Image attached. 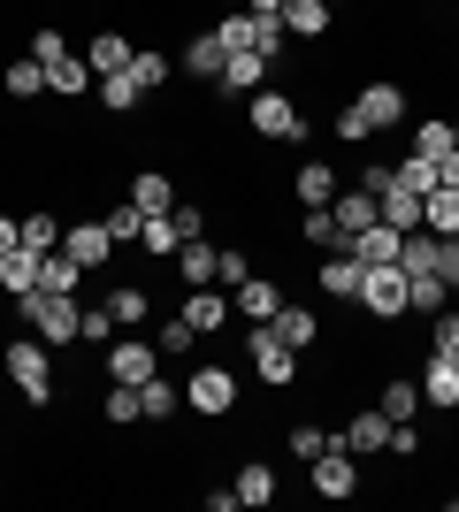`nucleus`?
Returning a JSON list of instances; mask_svg holds the SVG:
<instances>
[{
  "instance_id": "nucleus-1",
  "label": "nucleus",
  "mask_w": 459,
  "mask_h": 512,
  "mask_svg": "<svg viewBox=\"0 0 459 512\" xmlns=\"http://www.w3.org/2000/svg\"><path fill=\"white\" fill-rule=\"evenodd\" d=\"M406 123V85H391V77H375V85H360L345 100V115H337V138L345 146H360V138H383V130Z\"/></svg>"
},
{
  "instance_id": "nucleus-2",
  "label": "nucleus",
  "mask_w": 459,
  "mask_h": 512,
  "mask_svg": "<svg viewBox=\"0 0 459 512\" xmlns=\"http://www.w3.org/2000/svg\"><path fill=\"white\" fill-rule=\"evenodd\" d=\"M16 314L31 321L39 344H77V329H85V306L69 299V291H31V299H16Z\"/></svg>"
},
{
  "instance_id": "nucleus-3",
  "label": "nucleus",
  "mask_w": 459,
  "mask_h": 512,
  "mask_svg": "<svg viewBox=\"0 0 459 512\" xmlns=\"http://www.w3.org/2000/svg\"><path fill=\"white\" fill-rule=\"evenodd\" d=\"M222 54H268V62H284V16H253V8H230L215 23Z\"/></svg>"
},
{
  "instance_id": "nucleus-4",
  "label": "nucleus",
  "mask_w": 459,
  "mask_h": 512,
  "mask_svg": "<svg viewBox=\"0 0 459 512\" xmlns=\"http://www.w3.org/2000/svg\"><path fill=\"white\" fill-rule=\"evenodd\" d=\"M245 123H253V138H268V146H299L306 138V115H299V100L291 92H253V107H245Z\"/></svg>"
},
{
  "instance_id": "nucleus-5",
  "label": "nucleus",
  "mask_w": 459,
  "mask_h": 512,
  "mask_svg": "<svg viewBox=\"0 0 459 512\" xmlns=\"http://www.w3.org/2000/svg\"><path fill=\"white\" fill-rule=\"evenodd\" d=\"M0 367L16 375V390L31 398V406H54V367H46V344L39 337H16L8 352H0Z\"/></svg>"
},
{
  "instance_id": "nucleus-6",
  "label": "nucleus",
  "mask_w": 459,
  "mask_h": 512,
  "mask_svg": "<svg viewBox=\"0 0 459 512\" xmlns=\"http://www.w3.org/2000/svg\"><path fill=\"white\" fill-rule=\"evenodd\" d=\"M184 406H192L199 421H230V413H238V375H230V367H192Z\"/></svg>"
},
{
  "instance_id": "nucleus-7",
  "label": "nucleus",
  "mask_w": 459,
  "mask_h": 512,
  "mask_svg": "<svg viewBox=\"0 0 459 512\" xmlns=\"http://www.w3.org/2000/svg\"><path fill=\"white\" fill-rule=\"evenodd\" d=\"M100 367H108V383H131V390H138V383H153V375H161V344L131 329V337L108 344V360H100Z\"/></svg>"
},
{
  "instance_id": "nucleus-8",
  "label": "nucleus",
  "mask_w": 459,
  "mask_h": 512,
  "mask_svg": "<svg viewBox=\"0 0 459 512\" xmlns=\"http://www.w3.org/2000/svg\"><path fill=\"white\" fill-rule=\"evenodd\" d=\"M245 367H253V375H261L268 390H284L291 375H299V352H291V344H284V337H276V329L261 321V329L245 337Z\"/></svg>"
},
{
  "instance_id": "nucleus-9",
  "label": "nucleus",
  "mask_w": 459,
  "mask_h": 512,
  "mask_svg": "<svg viewBox=\"0 0 459 512\" xmlns=\"http://www.w3.org/2000/svg\"><path fill=\"white\" fill-rule=\"evenodd\" d=\"M352 306H368L375 321H398V314H406V268H368Z\"/></svg>"
},
{
  "instance_id": "nucleus-10",
  "label": "nucleus",
  "mask_w": 459,
  "mask_h": 512,
  "mask_svg": "<svg viewBox=\"0 0 459 512\" xmlns=\"http://www.w3.org/2000/svg\"><path fill=\"white\" fill-rule=\"evenodd\" d=\"M329 444H345L352 459H368V451H383V444H391V413H383V406H360L345 428H329Z\"/></svg>"
},
{
  "instance_id": "nucleus-11",
  "label": "nucleus",
  "mask_w": 459,
  "mask_h": 512,
  "mask_svg": "<svg viewBox=\"0 0 459 512\" xmlns=\"http://www.w3.org/2000/svg\"><path fill=\"white\" fill-rule=\"evenodd\" d=\"M306 467H314V497H352L360 490V459H352L345 444H329L322 459H306Z\"/></svg>"
},
{
  "instance_id": "nucleus-12",
  "label": "nucleus",
  "mask_w": 459,
  "mask_h": 512,
  "mask_svg": "<svg viewBox=\"0 0 459 512\" xmlns=\"http://www.w3.org/2000/svg\"><path fill=\"white\" fill-rule=\"evenodd\" d=\"M421 406L429 413H452L459 406V360H444V352H429V360H421Z\"/></svg>"
},
{
  "instance_id": "nucleus-13",
  "label": "nucleus",
  "mask_w": 459,
  "mask_h": 512,
  "mask_svg": "<svg viewBox=\"0 0 459 512\" xmlns=\"http://www.w3.org/2000/svg\"><path fill=\"white\" fill-rule=\"evenodd\" d=\"M276 306H284L276 276H245L238 291H230V314H238V321H253V329H261V321H276Z\"/></svg>"
},
{
  "instance_id": "nucleus-14",
  "label": "nucleus",
  "mask_w": 459,
  "mask_h": 512,
  "mask_svg": "<svg viewBox=\"0 0 459 512\" xmlns=\"http://www.w3.org/2000/svg\"><path fill=\"white\" fill-rule=\"evenodd\" d=\"M62 253L77 260V268H108V253H115L108 222H69V230H62Z\"/></svg>"
},
{
  "instance_id": "nucleus-15",
  "label": "nucleus",
  "mask_w": 459,
  "mask_h": 512,
  "mask_svg": "<svg viewBox=\"0 0 459 512\" xmlns=\"http://www.w3.org/2000/svg\"><path fill=\"white\" fill-rule=\"evenodd\" d=\"M176 314L192 321L199 337H215L222 321H230V291H222V283H199V291H184V306H176Z\"/></svg>"
},
{
  "instance_id": "nucleus-16",
  "label": "nucleus",
  "mask_w": 459,
  "mask_h": 512,
  "mask_svg": "<svg viewBox=\"0 0 459 512\" xmlns=\"http://www.w3.org/2000/svg\"><path fill=\"white\" fill-rule=\"evenodd\" d=\"M398 245H406V230H391V222H368V230L352 237L345 253L360 260V268H398Z\"/></svg>"
},
{
  "instance_id": "nucleus-17",
  "label": "nucleus",
  "mask_w": 459,
  "mask_h": 512,
  "mask_svg": "<svg viewBox=\"0 0 459 512\" xmlns=\"http://www.w3.org/2000/svg\"><path fill=\"white\" fill-rule=\"evenodd\" d=\"M268 329H276V337L291 344V352H314V344H322V314H314V306H276V321H268Z\"/></svg>"
},
{
  "instance_id": "nucleus-18",
  "label": "nucleus",
  "mask_w": 459,
  "mask_h": 512,
  "mask_svg": "<svg viewBox=\"0 0 459 512\" xmlns=\"http://www.w3.org/2000/svg\"><path fill=\"white\" fill-rule=\"evenodd\" d=\"M215 268H222V245H207V237H184V245H176V276H184V291L215 283Z\"/></svg>"
},
{
  "instance_id": "nucleus-19",
  "label": "nucleus",
  "mask_w": 459,
  "mask_h": 512,
  "mask_svg": "<svg viewBox=\"0 0 459 512\" xmlns=\"http://www.w3.org/2000/svg\"><path fill=\"white\" fill-rule=\"evenodd\" d=\"M337 192H345V184H337L329 161H299V176H291V199H299V207H329Z\"/></svg>"
},
{
  "instance_id": "nucleus-20",
  "label": "nucleus",
  "mask_w": 459,
  "mask_h": 512,
  "mask_svg": "<svg viewBox=\"0 0 459 512\" xmlns=\"http://www.w3.org/2000/svg\"><path fill=\"white\" fill-rule=\"evenodd\" d=\"M329 214H337V230H345V245H352L360 230H368V222H383V214H375V192H368V184H352V192H337V199H329Z\"/></svg>"
},
{
  "instance_id": "nucleus-21",
  "label": "nucleus",
  "mask_w": 459,
  "mask_h": 512,
  "mask_svg": "<svg viewBox=\"0 0 459 512\" xmlns=\"http://www.w3.org/2000/svg\"><path fill=\"white\" fill-rule=\"evenodd\" d=\"M375 214H383V222H391V230H421V192L414 184H383V192H375Z\"/></svg>"
},
{
  "instance_id": "nucleus-22",
  "label": "nucleus",
  "mask_w": 459,
  "mask_h": 512,
  "mask_svg": "<svg viewBox=\"0 0 459 512\" xmlns=\"http://www.w3.org/2000/svg\"><path fill=\"white\" fill-rule=\"evenodd\" d=\"M421 230L459 237V184H429V192H421Z\"/></svg>"
},
{
  "instance_id": "nucleus-23",
  "label": "nucleus",
  "mask_w": 459,
  "mask_h": 512,
  "mask_svg": "<svg viewBox=\"0 0 459 512\" xmlns=\"http://www.w3.org/2000/svg\"><path fill=\"white\" fill-rule=\"evenodd\" d=\"M39 260L46 253H31V245L0 253V291H8V299H31V291H39Z\"/></svg>"
},
{
  "instance_id": "nucleus-24",
  "label": "nucleus",
  "mask_w": 459,
  "mask_h": 512,
  "mask_svg": "<svg viewBox=\"0 0 459 512\" xmlns=\"http://www.w3.org/2000/svg\"><path fill=\"white\" fill-rule=\"evenodd\" d=\"M230 490H238V505H245V512L276 505V467H268V459H245V467H238V482H230Z\"/></svg>"
},
{
  "instance_id": "nucleus-25",
  "label": "nucleus",
  "mask_w": 459,
  "mask_h": 512,
  "mask_svg": "<svg viewBox=\"0 0 459 512\" xmlns=\"http://www.w3.org/2000/svg\"><path fill=\"white\" fill-rule=\"evenodd\" d=\"M268 54H230V62H222V77H215V92H261L268 85Z\"/></svg>"
},
{
  "instance_id": "nucleus-26",
  "label": "nucleus",
  "mask_w": 459,
  "mask_h": 512,
  "mask_svg": "<svg viewBox=\"0 0 459 512\" xmlns=\"http://www.w3.org/2000/svg\"><path fill=\"white\" fill-rule=\"evenodd\" d=\"M360 276H368V268H360L352 253H329L314 283H322V299H360Z\"/></svg>"
},
{
  "instance_id": "nucleus-27",
  "label": "nucleus",
  "mask_w": 459,
  "mask_h": 512,
  "mask_svg": "<svg viewBox=\"0 0 459 512\" xmlns=\"http://www.w3.org/2000/svg\"><path fill=\"white\" fill-rule=\"evenodd\" d=\"M131 54H138V46L123 39V31H100V39L85 46V69H92V77H115V69H131Z\"/></svg>"
},
{
  "instance_id": "nucleus-28",
  "label": "nucleus",
  "mask_w": 459,
  "mask_h": 512,
  "mask_svg": "<svg viewBox=\"0 0 459 512\" xmlns=\"http://www.w3.org/2000/svg\"><path fill=\"white\" fill-rule=\"evenodd\" d=\"M46 92H62V100H77V92H92V69H85V54H54V62H46Z\"/></svg>"
},
{
  "instance_id": "nucleus-29",
  "label": "nucleus",
  "mask_w": 459,
  "mask_h": 512,
  "mask_svg": "<svg viewBox=\"0 0 459 512\" xmlns=\"http://www.w3.org/2000/svg\"><path fill=\"white\" fill-rule=\"evenodd\" d=\"M329 0H284V31L291 39H329Z\"/></svg>"
},
{
  "instance_id": "nucleus-30",
  "label": "nucleus",
  "mask_w": 459,
  "mask_h": 512,
  "mask_svg": "<svg viewBox=\"0 0 459 512\" xmlns=\"http://www.w3.org/2000/svg\"><path fill=\"white\" fill-rule=\"evenodd\" d=\"M444 306H452V283L444 276H406V314H444Z\"/></svg>"
},
{
  "instance_id": "nucleus-31",
  "label": "nucleus",
  "mask_w": 459,
  "mask_h": 512,
  "mask_svg": "<svg viewBox=\"0 0 459 512\" xmlns=\"http://www.w3.org/2000/svg\"><path fill=\"white\" fill-rule=\"evenodd\" d=\"M108 314H115V329H146V321H153V299L138 291V283H115V291H108Z\"/></svg>"
},
{
  "instance_id": "nucleus-32",
  "label": "nucleus",
  "mask_w": 459,
  "mask_h": 512,
  "mask_svg": "<svg viewBox=\"0 0 459 512\" xmlns=\"http://www.w3.org/2000/svg\"><path fill=\"white\" fill-rule=\"evenodd\" d=\"M131 207H138V214H169V207H176V184H169L161 169L131 176Z\"/></svg>"
},
{
  "instance_id": "nucleus-33",
  "label": "nucleus",
  "mask_w": 459,
  "mask_h": 512,
  "mask_svg": "<svg viewBox=\"0 0 459 512\" xmlns=\"http://www.w3.org/2000/svg\"><path fill=\"white\" fill-rule=\"evenodd\" d=\"M153 344H161V360H184V352H199V329L184 314H161L153 321Z\"/></svg>"
},
{
  "instance_id": "nucleus-34",
  "label": "nucleus",
  "mask_w": 459,
  "mask_h": 512,
  "mask_svg": "<svg viewBox=\"0 0 459 512\" xmlns=\"http://www.w3.org/2000/svg\"><path fill=\"white\" fill-rule=\"evenodd\" d=\"M299 245H322V253H345V230H337V214H329V207H306V214H299Z\"/></svg>"
},
{
  "instance_id": "nucleus-35",
  "label": "nucleus",
  "mask_w": 459,
  "mask_h": 512,
  "mask_svg": "<svg viewBox=\"0 0 459 512\" xmlns=\"http://www.w3.org/2000/svg\"><path fill=\"white\" fill-rule=\"evenodd\" d=\"M92 92H100V107H108V115H131V107L146 100L131 69H115V77H92Z\"/></svg>"
},
{
  "instance_id": "nucleus-36",
  "label": "nucleus",
  "mask_w": 459,
  "mask_h": 512,
  "mask_svg": "<svg viewBox=\"0 0 459 512\" xmlns=\"http://www.w3.org/2000/svg\"><path fill=\"white\" fill-rule=\"evenodd\" d=\"M222 62H230V54H222V39H215V31H199V39L184 46V69H192V77H207V85L222 77Z\"/></svg>"
},
{
  "instance_id": "nucleus-37",
  "label": "nucleus",
  "mask_w": 459,
  "mask_h": 512,
  "mask_svg": "<svg viewBox=\"0 0 459 512\" xmlns=\"http://www.w3.org/2000/svg\"><path fill=\"white\" fill-rule=\"evenodd\" d=\"M85 276H92V268H77L69 253H46L39 260V291H69V299H77V283H85Z\"/></svg>"
},
{
  "instance_id": "nucleus-38",
  "label": "nucleus",
  "mask_w": 459,
  "mask_h": 512,
  "mask_svg": "<svg viewBox=\"0 0 459 512\" xmlns=\"http://www.w3.org/2000/svg\"><path fill=\"white\" fill-rule=\"evenodd\" d=\"M375 406L391 413V421H414V413H421V383H414V375H391V383H383V398H375Z\"/></svg>"
},
{
  "instance_id": "nucleus-39",
  "label": "nucleus",
  "mask_w": 459,
  "mask_h": 512,
  "mask_svg": "<svg viewBox=\"0 0 459 512\" xmlns=\"http://www.w3.org/2000/svg\"><path fill=\"white\" fill-rule=\"evenodd\" d=\"M176 406H184V390H169L161 375H153V383H138V413H146V421H176Z\"/></svg>"
},
{
  "instance_id": "nucleus-40",
  "label": "nucleus",
  "mask_w": 459,
  "mask_h": 512,
  "mask_svg": "<svg viewBox=\"0 0 459 512\" xmlns=\"http://www.w3.org/2000/svg\"><path fill=\"white\" fill-rule=\"evenodd\" d=\"M16 230H23V245H31V253H62V222H54V214H23V222H16Z\"/></svg>"
},
{
  "instance_id": "nucleus-41",
  "label": "nucleus",
  "mask_w": 459,
  "mask_h": 512,
  "mask_svg": "<svg viewBox=\"0 0 459 512\" xmlns=\"http://www.w3.org/2000/svg\"><path fill=\"white\" fill-rule=\"evenodd\" d=\"M138 245H146L153 260H176V245H184V237H176V222H169V214H146V230H138Z\"/></svg>"
},
{
  "instance_id": "nucleus-42",
  "label": "nucleus",
  "mask_w": 459,
  "mask_h": 512,
  "mask_svg": "<svg viewBox=\"0 0 459 512\" xmlns=\"http://www.w3.org/2000/svg\"><path fill=\"white\" fill-rule=\"evenodd\" d=\"M169 54H153V46H138V54H131V77H138V92H161V85H169Z\"/></svg>"
},
{
  "instance_id": "nucleus-43",
  "label": "nucleus",
  "mask_w": 459,
  "mask_h": 512,
  "mask_svg": "<svg viewBox=\"0 0 459 512\" xmlns=\"http://www.w3.org/2000/svg\"><path fill=\"white\" fill-rule=\"evenodd\" d=\"M0 85H8V100H39V92H46V62H8Z\"/></svg>"
},
{
  "instance_id": "nucleus-44",
  "label": "nucleus",
  "mask_w": 459,
  "mask_h": 512,
  "mask_svg": "<svg viewBox=\"0 0 459 512\" xmlns=\"http://www.w3.org/2000/svg\"><path fill=\"white\" fill-rule=\"evenodd\" d=\"M459 146V123H414V153H429V161H444V153Z\"/></svg>"
},
{
  "instance_id": "nucleus-45",
  "label": "nucleus",
  "mask_w": 459,
  "mask_h": 512,
  "mask_svg": "<svg viewBox=\"0 0 459 512\" xmlns=\"http://www.w3.org/2000/svg\"><path fill=\"white\" fill-rule=\"evenodd\" d=\"M146 413H138V390L131 383H108V428H138Z\"/></svg>"
},
{
  "instance_id": "nucleus-46",
  "label": "nucleus",
  "mask_w": 459,
  "mask_h": 512,
  "mask_svg": "<svg viewBox=\"0 0 459 512\" xmlns=\"http://www.w3.org/2000/svg\"><path fill=\"white\" fill-rule=\"evenodd\" d=\"M284 436H291V459H322L329 451V428H314V421H291Z\"/></svg>"
},
{
  "instance_id": "nucleus-47",
  "label": "nucleus",
  "mask_w": 459,
  "mask_h": 512,
  "mask_svg": "<svg viewBox=\"0 0 459 512\" xmlns=\"http://www.w3.org/2000/svg\"><path fill=\"white\" fill-rule=\"evenodd\" d=\"M429 352L459 360V314H452V306H444V314H429Z\"/></svg>"
},
{
  "instance_id": "nucleus-48",
  "label": "nucleus",
  "mask_w": 459,
  "mask_h": 512,
  "mask_svg": "<svg viewBox=\"0 0 459 512\" xmlns=\"http://www.w3.org/2000/svg\"><path fill=\"white\" fill-rule=\"evenodd\" d=\"M138 230H146V214H138L131 199H123V207H108V237H115V245H138Z\"/></svg>"
},
{
  "instance_id": "nucleus-49",
  "label": "nucleus",
  "mask_w": 459,
  "mask_h": 512,
  "mask_svg": "<svg viewBox=\"0 0 459 512\" xmlns=\"http://www.w3.org/2000/svg\"><path fill=\"white\" fill-rule=\"evenodd\" d=\"M245 276H253V260H245V245H222V268H215V283H222V291H238Z\"/></svg>"
},
{
  "instance_id": "nucleus-50",
  "label": "nucleus",
  "mask_w": 459,
  "mask_h": 512,
  "mask_svg": "<svg viewBox=\"0 0 459 512\" xmlns=\"http://www.w3.org/2000/svg\"><path fill=\"white\" fill-rule=\"evenodd\" d=\"M77 344H115V314H108V306H85V329H77Z\"/></svg>"
},
{
  "instance_id": "nucleus-51",
  "label": "nucleus",
  "mask_w": 459,
  "mask_h": 512,
  "mask_svg": "<svg viewBox=\"0 0 459 512\" xmlns=\"http://www.w3.org/2000/svg\"><path fill=\"white\" fill-rule=\"evenodd\" d=\"M398 184L429 192V184H437V161H429V153H406V161H398Z\"/></svg>"
},
{
  "instance_id": "nucleus-52",
  "label": "nucleus",
  "mask_w": 459,
  "mask_h": 512,
  "mask_svg": "<svg viewBox=\"0 0 459 512\" xmlns=\"http://www.w3.org/2000/svg\"><path fill=\"white\" fill-rule=\"evenodd\" d=\"M169 222H176V237H207V214H199L192 199H176V207H169Z\"/></svg>"
},
{
  "instance_id": "nucleus-53",
  "label": "nucleus",
  "mask_w": 459,
  "mask_h": 512,
  "mask_svg": "<svg viewBox=\"0 0 459 512\" xmlns=\"http://www.w3.org/2000/svg\"><path fill=\"white\" fill-rule=\"evenodd\" d=\"M62 31H54V23H39V31H31V62H54V54H62Z\"/></svg>"
},
{
  "instance_id": "nucleus-54",
  "label": "nucleus",
  "mask_w": 459,
  "mask_h": 512,
  "mask_svg": "<svg viewBox=\"0 0 459 512\" xmlns=\"http://www.w3.org/2000/svg\"><path fill=\"white\" fill-rule=\"evenodd\" d=\"M437 276L452 283V299H459V237H444V260H437Z\"/></svg>"
},
{
  "instance_id": "nucleus-55",
  "label": "nucleus",
  "mask_w": 459,
  "mask_h": 512,
  "mask_svg": "<svg viewBox=\"0 0 459 512\" xmlns=\"http://www.w3.org/2000/svg\"><path fill=\"white\" fill-rule=\"evenodd\" d=\"M23 245V230H16V214H0V253H16Z\"/></svg>"
},
{
  "instance_id": "nucleus-56",
  "label": "nucleus",
  "mask_w": 459,
  "mask_h": 512,
  "mask_svg": "<svg viewBox=\"0 0 459 512\" xmlns=\"http://www.w3.org/2000/svg\"><path fill=\"white\" fill-rule=\"evenodd\" d=\"M245 8H253V16H284V0H245Z\"/></svg>"
}]
</instances>
